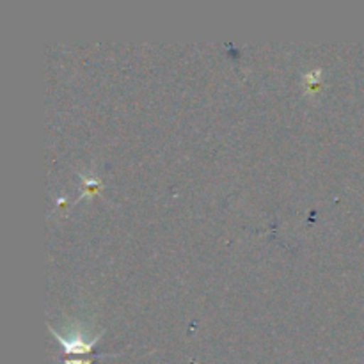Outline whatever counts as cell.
Listing matches in <instances>:
<instances>
[{"label":"cell","instance_id":"obj_1","mask_svg":"<svg viewBox=\"0 0 364 364\" xmlns=\"http://www.w3.org/2000/svg\"><path fill=\"white\" fill-rule=\"evenodd\" d=\"M48 331L53 334L57 341L60 343L63 350L68 355H89L91 354L92 347L100 341V338L103 336L105 331H100V333L89 336L87 329L84 326H75L71 329H68V334L57 333L55 327L48 326Z\"/></svg>","mask_w":364,"mask_h":364},{"label":"cell","instance_id":"obj_2","mask_svg":"<svg viewBox=\"0 0 364 364\" xmlns=\"http://www.w3.org/2000/svg\"><path fill=\"white\" fill-rule=\"evenodd\" d=\"M80 178H82V188H84V192H82V196L78 198V201L84 198H91V196H95L96 192H100L103 188L102 180H98V178L85 176V174L82 173H80Z\"/></svg>","mask_w":364,"mask_h":364},{"label":"cell","instance_id":"obj_3","mask_svg":"<svg viewBox=\"0 0 364 364\" xmlns=\"http://www.w3.org/2000/svg\"><path fill=\"white\" fill-rule=\"evenodd\" d=\"M320 77H322V70H320V68H316V70H313V71H309V73L302 75V84H304L306 91L313 92L315 89H318Z\"/></svg>","mask_w":364,"mask_h":364},{"label":"cell","instance_id":"obj_4","mask_svg":"<svg viewBox=\"0 0 364 364\" xmlns=\"http://www.w3.org/2000/svg\"><path fill=\"white\" fill-rule=\"evenodd\" d=\"M64 364H92L89 359H68Z\"/></svg>","mask_w":364,"mask_h":364}]
</instances>
